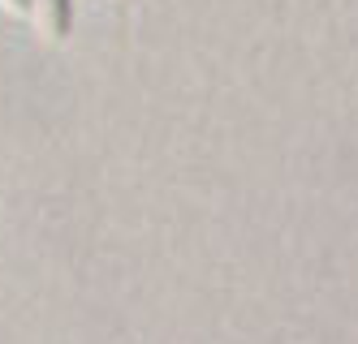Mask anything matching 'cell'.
Segmentation results:
<instances>
[{
    "label": "cell",
    "instance_id": "obj_1",
    "mask_svg": "<svg viewBox=\"0 0 358 344\" xmlns=\"http://www.w3.org/2000/svg\"><path fill=\"white\" fill-rule=\"evenodd\" d=\"M31 13L43 43H65L73 26V0H31Z\"/></svg>",
    "mask_w": 358,
    "mask_h": 344
},
{
    "label": "cell",
    "instance_id": "obj_2",
    "mask_svg": "<svg viewBox=\"0 0 358 344\" xmlns=\"http://www.w3.org/2000/svg\"><path fill=\"white\" fill-rule=\"evenodd\" d=\"M5 13H31V0H0Z\"/></svg>",
    "mask_w": 358,
    "mask_h": 344
}]
</instances>
